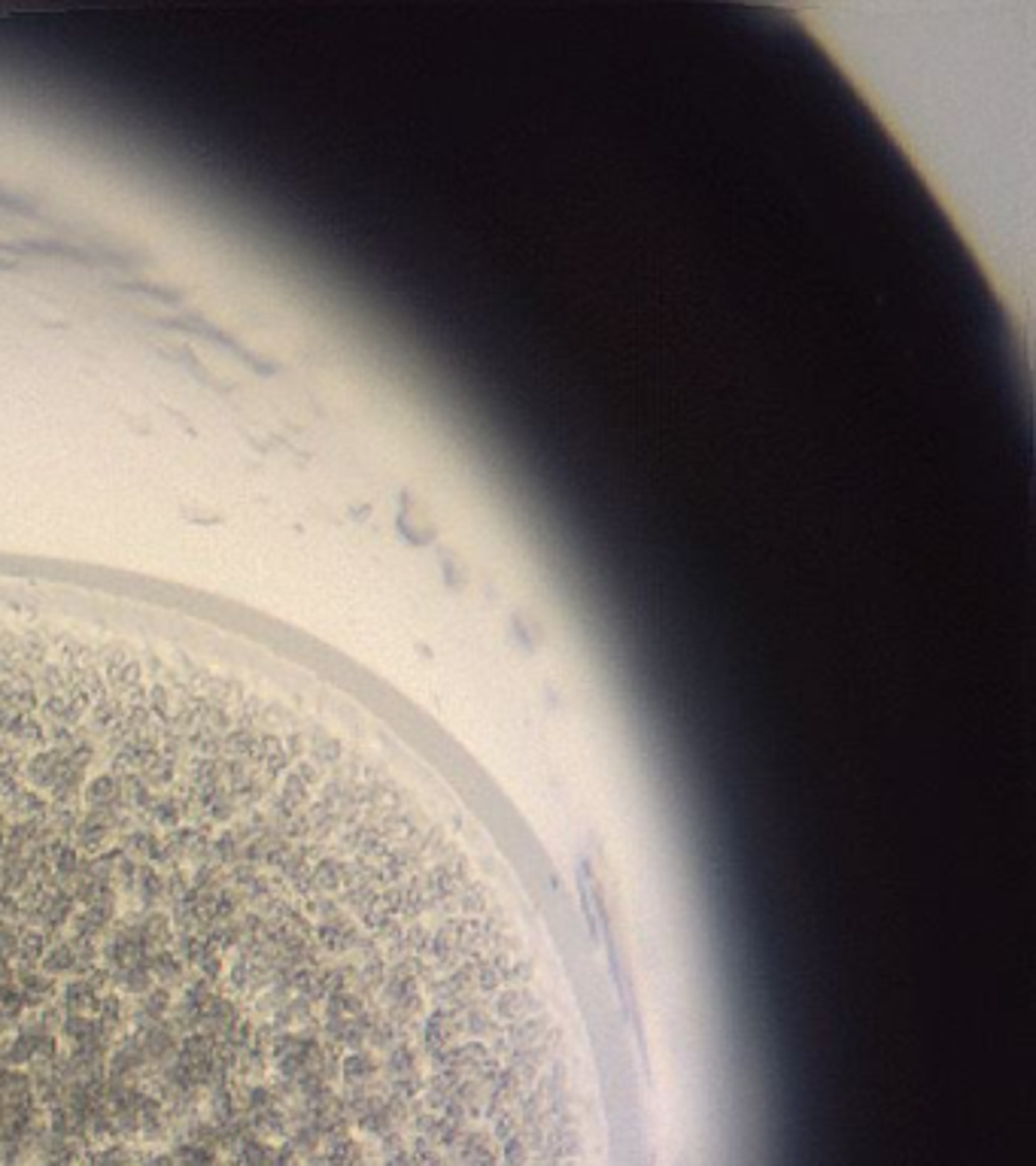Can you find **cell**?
I'll use <instances>...</instances> for the list:
<instances>
[{
    "instance_id": "obj_1",
    "label": "cell",
    "mask_w": 1036,
    "mask_h": 1166,
    "mask_svg": "<svg viewBox=\"0 0 1036 1166\" xmlns=\"http://www.w3.org/2000/svg\"><path fill=\"white\" fill-rule=\"evenodd\" d=\"M65 766H68V753H65V747H52V750H40V753H34L31 760H28V766H24V775H28V781H31V787L34 790H52V784L58 781V775L65 771Z\"/></svg>"
},
{
    "instance_id": "obj_2",
    "label": "cell",
    "mask_w": 1036,
    "mask_h": 1166,
    "mask_svg": "<svg viewBox=\"0 0 1036 1166\" xmlns=\"http://www.w3.org/2000/svg\"><path fill=\"white\" fill-rule=\"evenodd\" d=\"M170 1005H174V997H170V987H152L149 994H143V997H138V1008H134V1021L141 1026H149V1024H159V1021H165L167 1018V1012H170Z\"/></svg>"
},
{
    "instance_id": "obj_3",
    "label": "cell",
    "mask_w": 1036,
    "mask_h": 1166,
    "mask_svg": "<svg viewBox=\"0 0 1036 1166\" xmlns=\"http://www.w3.org/2000/svg\"><path fill=\"white\" fill-rule=\"evenodd\" d=\"M97 990H94L92 984H89V979H76L68 981L65 984V990H61V1008H65V1015H73V1012H83V1015H92L94 1012V1005H97Z\"/></svg>"
},
{
    "instance_id": "obj_4",
    "label": "cell",
    "mask_w": 1036,
    "mask_h": 1166,
    "mask_svg": "<svg viewBox=\"0 0 1036 1166\" xmlns=\"http://www.w3.org/2000/svg\"><path fill=\"white\" fill-rule=\"evenodd\" d=\"M83 796H86V802L92 808H107V805L122 808V784H119L116 775H97V778H92L86 784V794Z\"/></svg>"
},
{
    "instance_id": "obj_5",
    "label": "cell",
    "mask_w": 1036,
    "mask_h": 1166,
    "mask_svg": "<svg viewBox=\"0 0 1036 1166\" xmlns=\"http://www.w3.org/2000/svg\"><path fill=\"white\" fill-rule=\"evenodd\" d=\"M76 969V957H73V945L71 942H55V945H49L47 948V954H43V960H40V972H47V976H68V972H73Z\"/></svg>"
},
{
    "instance_id": "obj_6",
    "label": "cell",
    "mask_w": 1036,
    "mask_h": 1166,
    "mask_svg": "<svg viewBox=\"0 0 1036 1166\" xmlns=\"http://www.w3.org/2000/svg\"><path fill=\"white\" fill-rule=\"evenodd\" d=\"M125 844H128V857L134 860H162V839L156 836V833H146V830H138V833H131L128 839H125Z\"/></svg>"
},
{
    "instance_id": "obj_7",
    "label": "cell",
    "mask_w": 1036,
    "mask_h": 1166,
    "mask_svg": "<svg viewBox=\"0 0 1036 1166\" xmlns=\"http://www.w3.org/2000/svg\"><path fill=\"white\" fill-rule=\"evenodd\" d=\"M138 890H141V896L146 899V903H159L162 896H165V878L152 869V866H141L138 869Z\"/></svg>"
},
{
    "instance_id": "obj_8",
    "label": "cell",
    "mask_w": 1036,
    "mask_h": 1166,
    "mask_svg": "<svg viewBox=\"0 0 1036 1166\" xmlns=\"http://www.w3.org/2000/svg\"><path fill=\"white\" fill-rule=\"evenodd\" d=\"M152 817H156L162 826H177V823H180V817H183V808H180V802H177V799H162V802H156V805H152Z\"/></svg>"
}]
</instances>
